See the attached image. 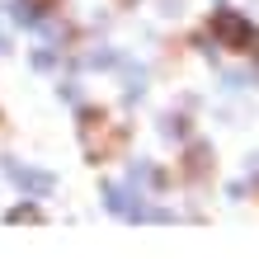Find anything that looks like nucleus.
<instances>
[{
	"label": "nucleus",
	"instance_id": "1",
	"mask_svg": "<svg viewBox=\"0 0 259 259\" xmlns=\"http://www.w3.org/2000/svg\"><path fill=\"white\" fill-rule=\"evenodd\" d=\"M80 142H85V151H90V160H109L113 151L123 146V127H118L113 118H104V113H85Z\"/></svg>",
	"mask_w": 259,
	"mask_h": 259
},
{
	"label": "nucleus",
	"instance_id": "2",
	"mask_svg": "<svg viewBox=\"0 0 259 259\" xmlns=\"http://www.w3.org/2000/svg\"><path fill=\"white\" fill-rule=\"evenodd\" d=\"M212 28H217V38L226 42V48H250L254 42V28L240 19V14H231V10H222L217 19H212Z\"/></svg>",
	"mask_w": 259,
	"mask_h": 259
},
{
	"label": "nucleus",
	"instance_id": "4",
	"mask_svg": "<svg viewBox=\"0 0 259 259\" xmlns=\"http://www.w3.org/2000/svg\"><path fill=\"white\" fill-rule=\"evenodd\" d=\"M207 165H212V151H203V146H198L193 156H189V175H203Z\"/></svg>",
	"mask_w": 259,
	"mask_h": 259
},
{
	"label": "nucleus",
	"instance_id": "5",
	"mask_svg": "<svg viewBox=\"0 0 259 259\" xmlns=\"http://www.w3.org/2000/svg\"><path fill=\"white\" fill-rule=\"evenodd\" d=\"M10 222H38V212H33V207H14Z\"/></svg>",
	"mask_w": 259,
	"mask_h": 259
},
{
	"label": "nucleus",
	"instance_id": "3",
	"mask_svg": "<svg viewBox=\"0 0 259 259\" xmlns=\"http://www.w3.org/2000/svg\"><path fill=\"white\" fill-rule=\"evenodd\" d=\"M5 175H10L19 189H28V193H52V175L28 170V165H19V160H5Z\"/></svg>",
	"mask_w": 259,
	"mask_h": 259
}]
</instances>
